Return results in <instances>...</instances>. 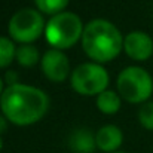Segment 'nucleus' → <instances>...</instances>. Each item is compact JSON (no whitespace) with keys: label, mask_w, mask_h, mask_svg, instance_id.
<instances>
[{"label":"nucleus","mask_w":153,"mask_h":153,"mask_svg":"<svg viewBox=\"0 0 153 153\" xmlns=\"http://www.w3.org/2000/svg\"><path fill=\"white\" fill-rule=\"evenodd\" d=\"M108 73L98 62H82L70 74L71 88L80 95H100L108 86Z\"/></svg>","instance_id":"6"},{"label":"nucleus","mask_w":153,"mask_h":153,"mask_svg":"<svg viewBox=\"0 0 153 153\" xmlns=\"http://www.w3.org/2000/svg\"><path fill=\"white\" fill-rule=\"evenodd\" d=\"M116 86L122 100L131 104H143L149 101L153 94V77L146 68L129 65L117 74Z\"/></svg>","instance_id":"4"},{"label":"nucleus","mask_w":153,"mask_h":153,"mask_svg":"<svg viewBox=\"0 0 153 153\" xmlns=\"http://www.w3.org/2000/svg\"><path fill=\"white\" fill-rule=\"evenodd\" d=\"M68 147L73 153H94L97 147L95 134L88 128H79L68 137Z\"/></svg>","instance_id":"10"},{"label":"nucleus","mask_w":153,"mask_h":153,"mask_svg":"<svg viewBox=\"0 0 153 153\" xmlns=\"http://www.w3.org/2000/svg\"><path fill=\"white\" fill-rule=\"evenodd\" d=\"M3 116L18 126H28L39 122L49 108V97L39 88L16 83L6 86L0 97Z\"/></svg>","instance_id":"1"},{"label":"nucleus","mask_w":153,"mask_h":153,"mask_svg":"<svg viewBox=\"0 0 153 153\" xmlns=\"http://www.w3.org/2000/svg\"><path fill=\"white\" fill-rule=\"evenodd\" d=\"M7 122H9V120H7L4 116L0 114V134H3V132L7 129Z\"/></svg>","instance_id":"17"},{"label":"nucleus","mask_w":153,"mask_h":153,"mask_svg":"<svg viewBox=\"0 0 153 153\" xmlns=\"http://www.w3.org/2000/svg\"><path fill=\"white\" fill-rule=\"evenodd\" d=\"M40 67H42L45 77L51 82H62L71 74L70 61H68L67 55L55 48L48 49L42 55Z\"/></svg>","instance_id":"7"},{"label":"nucleus","mask_w":153,"mask_h":153,"mask_svg":"<svg viewBox=\"0 0 153 153\" xmlns=\"http://www.w3.org/2000/svg\"><path fill=\"white\" fill-rule=\"evenodd\" d=\"M138 122L144 129L153 131V101H146L138 108Z\"/></svg>","instance_id":"15"},{"label":"nucleus","mask_w":153,"mask_h":153,"mask_svg":"<svg viewBox=\"0 0 153 153\" xmlns=\"http://www.w3.org/2000/svg\"><path fill=\"white\" fill-rule=\"evenodd\" d=\"M4 83H6L7 86H13V85L19 83V80H18V73L13 71V70L6 71V74H4Z\"/></svg>","instance_id":"16"},{"label":"nucleus","mask_w":153,"mask_h":153,"mask_svg":"<svg viewBox=\"0 0 153 153\" xmlns=\"http://www.w3.org/2000/svg\"><path fill=\"white\" fill-rule=\"evenodd\" d=\"M16 56V48L12 39L0 36V68L7 67Z\"/></svg>","instance_id":"13"},{"label":"nucleus","mask_w":153,"mask_h":153,"mask_svg":"<svg viewBox=\"0 0 153 153\" xmlns=\"http://www.w3.org/2000/svg\"><path fill=\"white\" fill-rule=\"evenodd\" d=\"M97 147L105 153H114L123 143L122 129L116 125H104L95 132Z\"/></svg>","instance_id":"9"},{"label":"nucleus","mask_w":153,"mask_h":153,"mask_svg":"<svg viewBox=\"0 0 153 153\" xmlns=\"http://www.w3.org/2000/svg\"><path fill=\"white\" fill-rule=\"evenodd\" d=\"M123 51L135 61H146L153 55V39L144 31H131L123 37Z\"/></svg>","instance_id":"8"},{"label":"nucleus","mask_w":153,"mask_h":153,"mask_svg":"<svg viewBox=\"0 0 153 153\" xmlns=\"http://www.w3.org/2000/svg\"><path fill=\"white\" fill-rule=\"evenodd\" d=\"M97 107L98 110L104 114H116L120 108L122 104V97L119 95V92L111 91V89H105L102 91L100 95H97Z\"/></svg>","instance_id":"11"},{"label":"nucleus","mask_w":153,"mask_h":153,"mask_svg":"<svg viewBox=\"0 0 153 153\" xmlns=\"http://www.w3.org/2000/svg\"><path fill=\"white\" fill-rule=\"evenodd\" d=\"M3 83H4V82H3V79L0 77V97H1V94H3V91H4V89H3Z\"/></svg>","instance_id":"18"},{"label":"nucleus","mask_w":153,"mask_h":153,"mask_svg":"<svg viewBox=\"0 0 153 153\" xmlns=\"http://www.w3.org/2000/svg\"><path fill=\"white\" fill-rule=\"evenodd\" d=\"M83 22L74 12H61L49 18L45 27L46 42L55 49H68L76 45L83 34Z\"/></svg>","instance_id":"3"},{"label":"nucleus","mask_w":153,"mask_h":153,"mask_svg":"<svg viewBox=\"0 0 153 153\" xmlns=\"http://www.w3.org/2000/svg\"><path fill=\"white\" fill-rule=\"evenodd\" d=\"M114 153H125V152H114Z\"/></svg>","instance_id":"20"},{"label":"nucleus","mask_w":153,"mask_h":153,"mask_svg":"<svg viewBox=\"0 0 153 153\" xmlns=\"http://www.w3.org/2000/svg\"><path fill=\"white\" fill-rule=\"evenodd\" d=\"M82 49L95 62L114 59L123 48V37L119 28L107 19L89 21L82 34Z\"/></svg>","instance_id":"2"},{"label":"nucleus","mask_w":153,"mask_h":153,"mask_svg":"<svg viewBox=\"0 0 153 153\" xmlns=\"http://www.w3.org/2000/svg\"><path fill=\"white\" fill-rule=\"evenodd\" d=\"M1 149H3V138H1V135H0V152H1Z\"/></svg>","instance_id":"19"},{"label":"nucleus","mask_w":153,"mask_h":153,"mask_svg":"<svg viewBox=\"0 0 153 153\" xmlns=\"http://www.w3.org/2000/svg\"><path fill=\"white\" fill-rule=\"evenodd\" d=\"M45 27L46 24L40 10L31 7L16 10L7 24L10 39L21 45H31L45 33Z\"/></svg>","instance_id":"5"},{"label":"nucleus","mask_w":153,"mask_h":153,"mask_svg":"<svg viewBox=\"0 0 153 153\" xmlns=\"http://www.w3.org/2000/svg\"><path fill=\"white\" fill-rule=\"evenodd\" d=\"M16 61L22 67H34L39 62V49L34 45H21L16 48Z\"/></svg>","instance_id":"12"},{"label":"nucleus","mask_w":153,"mask_h":153,"mask_svg":"<svg viewBox=\"0 0 153 153\" xmlns=\"http://www.w3.org/2000/svg\"><path fill=\"white\" fill-rule=\"evenodd\" d=\"M70 0H34V4L37 6V9L43 13L48 15H56L64 12V9L67 7Z\"/></svg>","instance_id":"14"}]
</instances>
